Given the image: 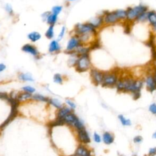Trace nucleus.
Returning <instances> with one entry per match:
<instances>
[{"label":"nucleus","mask_w":156,"mask_h":156,"mask_svg":"<svg viewBox=\"0 0 156 156\" xmlns=\"http://www.w3.org/2000/svg\"><path fill=\"white\" fill-rule=\"evenodd\" d=\"M74 68L79 73H84L90 70L92 66L90 54L79 56L77 60Z\"/></svg>","instance_id":"39448f33"},{"label":"nucleus","mask_w":156,"mask_h":156,"mask_svg":"<svg viewBox=\"0 0 156 156\" xmlns=\"http://www.w3.org/2000/svg\"><path fill=\"white\" fill-rule=\"evenodd\" d=\"M27 38L32 43H35L41 38V35L37 31H32L27 34Z\"/></svg>","instance_id":"412c9836"},{"label":"nucleus","mask_w":156,"mask_h":156,"mask_svg":"<svg viewBox=\"0 0 156 156\" xmlns=\"http://www.w3.org/2000/svg\"><path fill=\"white\" fill-rule=\"evenodd\" d=\"M20 104H14L13 105H10L11 106V110H10V113L9 115V116L7 117V118L0 125V130H3L4 128H5V127L7 126H8L12 121H13L16 116L18 115V108L19 107Z\"/></svg>","instance_id":"6e6552de"},{"label":"nucleus","mask_w":156,"mask_h":156,"mask_svg":"<svg viewBox=\"0 0 156 156\" xmlns=\"http://www.w3.org/2000/svg\"><path fill=\"white\" fill-rule=\"evenodd\" d=\"M102 16L104 25H113L119 21L114 11H105L102 13Z\"/></svg>","instance_id":"1a4fd4ad"},{"label":"nucleus","mask_w":156,"mask_h":156,"mask_svg":"<svg viewBox=\"0 0 156 156\" xmlns=\"http://www.w3.org/2000/svg\"><path fill=\"white\" fill-rule=\"evenodd\" d=\"M45 37L49 39V40H52L55 35L54 33V26H49L48 28L45 32Z\"/></svg>","instance_id":"cd10ccee"},{"label":"nucleus","mask_w":156,"mask_h":156,"mask_svg":"<svg viewBox=\"0 0 156 156\" xmlns=\"http://www.w3.org/2000/svg\"><path fill=\"white\" fill-rule=\"evenodd\" d=\"M146 156H148V155H146Z\"/></svg>","instance_id":"09e8293b"},{"label":"nucleus","mask_w":156,"mask_h":156,"mask_svg":"<svg viewBox=\"0 0 156 156\" xmlns=\"http://www.w3.org/2000/svg\"><path fill=\"white\" fill-rule=\"evenodd\" d=\"M74 34L80 36L85 34H93L98 35V30L94 28L89 22L77 23L74 28Z\"/></svg>","instance_id":"20e7f679"},{"label":"nucleus","mask_w":156,"mask_h":156,"mask_svg":"<svg viewBox=\"0 0 156 156\" xmlns=\"http://www.w3.org/2000/svg\"><path fill=\"white\" fill-rule=\"evenodd\" d=\"M126 10V20L129 22L135 21L143 13L148 11V7L143 4H139L135 7H129Z\"/></svg>","instance_id":"f03ea898"},{"label":"nucleus","mask_w":156,"mask_h":156,"mask_svg":"<svg viewBox=\"0 0 156 156\" xmlns=\"http://www.w3.org/2000/svg\"><path fill=\"white\" fill-rule=\"evenodd\" d=\"M143 141V138L141 135H136L133 138V143L135 144H140Z\"/></svg>","instance_id":"e433bc0d"},{"label":"nucleus","mask_w":156,"mask_h":156,"mask_svg":"<svg viewBox=\"0 0 156 156\" xmlns=\"http://www.w3.org/2000/svg\"><path fill=\"white\" fill-rule=\"evenodd\" d=\"M68 156H80V155H76V154H73V155H68Z\"/></svg>","instance_id":"a18cd8bd"},{"label":"nucleus","mask_w":156,"mask_h":156,"mask_svg":"<svg viewBox=\"0 0 156 156\" xmlns=\"http://www.w3.org/2000/svg\"><path fill=\"white\" fill-rule=\"evenodd\" d=\"M49 98L41 94L40 93H34L32 94V101H36V102H45L48 103L49 101Z\"/></svg>","instance_id":"5701e85b"},{"label":"nucleus","mask_w":156,"mask_h":156,"mask_svg":"<svg viewBox=\"0 0 156 156\" xmlns=\"http://www.w3.org/2000/svg\"><path fill=\"white\" fill-rule=\"evenodd\" d=\"M118 119L123 126H130L132 125L131 120L129 118H127L122 114L118 115Z\"/></svg>","instance_id":"a878e982"},{"label":"nucleus","mask_w":156,"mask_h":156,"mask_svg":"<svg viewBox=\"0 0 156 156\" xmlns=\"http://www.w3.org/2000/svg\"><path fill=\"white\" fill-rule=\"evenodd\" d=\"M48 104L50 105L55 107L57 110L62 108L64 105L61 102L60 100H58L57 98H49V101L48 102Z\"/></svg>","instance_id":"b1692460"},{"label":"nucleus","mask_w":156,"mask_h":156,"mask_svg":"<svg viewBox=\"0 0 156 156\" xmlns=\"http://www.w3.org/2000/svg\"><path fill=\"white\" fill-rule=\"evenodd\" d=\"M147 21L149 23L152 29L156 32V11L148 10L147 12Z\"/></svg>","instance_id":"f3484780"},{"label":"nucleus","mask_w":156,"mask_h":156,"mask_svg":"<svg viewBox=\"0 0 156 156\" xmlns=\"http://www.w3.org/2000/svg\"><path fill=\"white\" fill-rule=\"evenodd\" d=\"M21 90L23 91H24V92H27L28 93H30L31 94H33L35 93L36 91V89L32 87V86H30V85H26V86H24L21 88Z\"/></svg>","instance_id":"c756f323"},{"label":"nucleus","mask_w":156,"mask_h":156,"mask_svg":"<svg viewBox=\"0 0 156 156\" xmlns=\"http://www.w3.org/2000/svg\"><path fill=\"white\" fill-rule=\"evenodd\" d=\"M115 135L109 131H105L102 135V141L106 145H110L115 141Z\"/></svg>","instance_id":"dca6fc26"},{"label":"nucleus","mask_w":156,"mask_h":156,"mask_svg":"<svg viewBox=\"0 0 156 156\" xmlns=\"http://www.w3.org/2000/svg\"><path fill=\"white\" fill-rule=\"evenodd\" d=\"M79 119V118L74 113V112H72L65 116V118H63V121L65 124L73 128L74 124Z\"/></svg>","instance_id":"4468645a"},{"label":"nucleus","mask_w":156,"mask_h":156,"mask_svg":"<svg viewBox=\"0 0 156 156\" xmlns=\"http://www.w3.org/2000/svg\"><path fill=\"white\" fill-rule=\"evenodd\" d=\"M105 71H101L96 68H91L90 70V75L92 83L96 85H101Z\"/></svg>","instance_id":"423d86ee"},{"label":"nucleus","mask_w":156,"mask_h":156,"mask_svg":"<svg viewBox=\"0 0 156 156\" xmlns=\"http://www.w3.org/2000/svg\"><path fill=\"white\" fill-rule=\"evenodd\" d=\"M61 46L57 40H52L48 46V51L51 54H57L60 52Z\"/></svg>","instance_id":"2eb2a0df"},{"label":"nucleus","mask_w":156,"mask_h":156,"mask_svg":"<svg viewBox=\"0 0 156 156\" xmlns=\"http://www.w3.org/2000/svg\"><path fill=\"white\" fill-rule=\"evenodd\" d=\"M152 136V138H153L154 139H156V130H155V131L153 133Z\"/></svg>","instance_id":"37998d69"},{"label":"nucleus","mask_w":156,"mask_h":156,"mask_svg":"<svg viewBox=\"0 0 156 156\" xmlns=\"http://www.w3.org/2000/svg\"><path fill=\"white\" fill-rule=\"evenodd\" d=\"M57 20H58V16L52 13L51 12L46 20V22L49 26H54L55 24L57 22Z\"/></svg>","instance_id":"393cba45"},{"label":"nucleus","mask_w":156,"mask_h":156,"mask_svg":"<svg viewBox=\"0 0 156 156\" xmlns=\"http://www.w3.org/2000/svg\"><path fill=\"white\" fill-rule=\"evenodd\" d=\"M154 66H155V69H156V58L154 59Z\"/></svg>","instance_id":"c03bdc74"},{"label":"nucleus","mask_w":156,"mask_h":156,"mask_svg":"<svg viewBox=\"0 0 156 156\" xmlns=\"http://www.w3.org/2000/svg\"><path fill=\"white\" fill-rule=\"evenodd\" d=\"M148 110L151 113L156 116V103L154 102L150 104L148 107Z\"/></svg>","instance_id":"f704fd0d"},{"label":"nucleus","mask_w":156,"mask_h":156,"mask_svg":"<svg viewBox=\"0 0 156 156\" xmlns=\"http://www.w3.org/2000/svg\"><path fill=\"white\" fill-rule=\"evenodd\" d=\"M18 77L19 80L23 82H32L34 81V79L32 77V74L29 73H20L18 74Z\"/></svg>","instance_id":"4be33fe9"},{"label":"nucleus","mask_w":156,"mask_h":156,"mask_svg":"<svg viewBox=\"0 0 156 156\" xmlns=\"http://www.w3.org/2000/svg\"><path fill=\"white\" fill-rule=\"evenodd\" d=\"M63 10V7L62 5H54L52 7L51 9V13L58 16V15L62 12Z\"/></svg>","instance_id":"7c9ffc66"},{"label":"nucleus","mask_w":156,"mask_h":156,"mask_svg":"<svg viewBox=\"0 0 156 156\" xmlns=\"http://www.w3.org/2000/svg\"><path fill=\"white\" fill-rule=\"evenodd\" d=\"M74 154L80 156H93V151L87 145L83 144L78 145Z\"/></svg>","instance_id":"f8f14e48"},{"label":"nucleus","mask_w":156,"mask_h":156,"mask_svg":"<svg viewBox=\"0 0 156 156\" xmlns=\"http://www.w3.org/2000/svg\"><path fill=\"white\" fill-rule=\"evenodd\" d=\"M93 139L96 143H100L102 141V136L97 132H94L93 135Z\"/></svg>","instance_id":"72a5a7b5"},{"label":"nucleus","mask_w":156,"mask_h":156,"mask_svg":"<svg viewBox=\"0 0 156 156\" xmlns=\"http://www.w3.org/2000/svg\"><path fill=\"white\" fill-rule=\"evenodd\" d=\"M9 98V94L5 92H0V99L7 101Z\"/></svg>","instance_id":"58836bf2"},{"label":"nucleus","mask_w":156,"mask_h":156,"mask_svg":"<svg viewBox=\"0 0 156 156\" xmlns=\"http://www.w3.org/2000/svg\"><path fill=\"white\" fill-rule=\"evenodd\" d=\"M89 23L94 27L96 28L97 30L101 27L103 25H104V18H103V16L102 15H99L98 16H96L93 18H92Z\"/></svg>","instance_id":"6ab92c4d"},{"label":"nucleus","mask_w":156,"mask_h":156,"mask_svg":"<svg viewBox=\"0 0 156 156\" xmlns=\"http://www.w3.org/2000/svg\"><path fill=\"white\" fill-rule=\"evenodd\" d=\"M144 80L135 77L131 75L119 76L115 86L119 93H130L134 100H137L141 96V90L144 84Z\"/></svg>","instance_id":"f257e3e1"},{"label":"nucleus","mask_w":156,"mask_h":156,"mask_svg":"<svg viewBox=\"0 0 156 156\" xmlns=\"http://www.w3.org/2000/svg\"><path fill=\"white\" fill-rule=\"evenodd\" d=\"M21 50L23 52L33 56L35 58H39L41 57L40 51L37 47L32 44L26 43L24 44L21 48Z\"/></svg>","instance_id":"9d476101"},{"label":"nucleus","mask_w":156,"mask_h":156,"mask_svg":"<svg viewBox=\"0 0 156 156\" xmlns=\"http://www.w3.org/2000/svg\"><path fill=\"white\" fill-rule=\"evenodd\" d=\"M32 96V94L22 91L21 92L17 93L16 99L20 103H21V102H26V101L31 100Z\"/></svg>","instance_id":"aec40b11"},{"label":"nucleus","mask_w":156,"mask_h":156,"mask_svg":"<svg viewBox=\"0 0 156 156\" xmlns=\"http://www.w3.org/2000/svg\"><path fill=\"white\" fill-rule=\"evenodd\" d=\"M64 81L63 76L60 73H55L53 76V82L57 84H62Z\"/></svg>","instance_id":"c85d7f7f"},{"label":"nucleus","mask_w":156,"mask_h":156,"mask_svg":"<svg viewBox=\"0 0 156 156\" xmlns=\"http://www.w3.org/2000/svg\"><path fill=\"white\" fill-rule=\"evenodd\" d=\"M4 9H5V11H6V12H7V13H9V14L10 15H13L14 12H13L12 6L10 4H6L5 5V6H4Z\"/></svg>","instance_id":"c9c22d12"},{"label":"nucleus","mask_w":156,"mask_h":156,"mask_svg":"<svg viewBox=\"0 0 156 156\" xmlns=\"http://www.w3.org/2000/svg\"><path fill=\"white\" fill-rule=\"evenodd\" d=\"M144 82L145 83L146 89L149 92L153 93L156 90V82L152 73L148 74L146 76Z\"/></svg>","instance_id":"ddd939ff"},{"label":"nucleus","mask_w":156,"mask_h":156,"mask_svg":"<svg viewBox=\"0 0 156 156\" xmlns=\"http://www.w3.org/2000/svg\"><path fill=\"white\" fill-rule=\"evenodd\" d=\"M67 1H69V2H71V1H76V0H66Z\"/></svg>","instance_id":"49530a36"},{"label":"nucleus","mask_w":156,"mask_h":156,"mask_svg":"<svg viewBox=\"0 0 156 156\" xmlns=\"http://www.w3.org/2000/svg\"><path fill=\"white\" fill-rule=\"evenodd\" d=\"M118 19L119 21H123L126 20V10L123 9H117L114 10Z\"/></svg>","instance_id":"bb28decb"},{"label":"nucleus","mask_w":156,"mask_h":156,"mask_svg":"<svg viewBox=\"0 0 156 156\" xmlns=\"http://www.w3.org/2000/svg\"><path fill=\"white\" fill-rule=\"evenodd\" d=\"M82 45V43H81L79 37L74 34L68 40L66 44L65 51L67 54L73 52Z\"/></svg>","instance_id":"0eeeda50"},{"label":"nucleus","mask_w":156,"mask_h":156,"mask_svg":"<svg viewBox=\"0 0 156 156\" xmlns=\"http://www.w3.org/2000/svg\"><path fill=\"white\" fill-rule=\"evenodd\" d=\"M77 138L80 144L87 145L91 142V138L88 132L85 128L83 129L76 131Z\"/></svg>","instance_id":"9b49d317"},{"label":"nucleus","mask_w":156,"mask_h":156,"mask_svg":"<svg viewBox=\"0 0 156 156\" xmlns=\"http://www.w3.org/2000/svg\"><path fill=\"white\" fill-rule=\"evenodd\" d=\"M119 74L118 71H105L101 86L106 88L115 87L118 79L119 78Z\"/></svg>","instance_id":"7ed1b4c3"},{"label":"nucleus","mask_w":156,"mask_h":156,"mask_svg":"<svg viewBox=\"0 0 156 156\" xmlns=\"http://www.w3.org/2000/svg\"><path fill=\"white\" fill-rule=\"evenodd\" d=\"M50 12H44L43 13L41 14V18H42V20H43V21L46 22V19H47V18H48L49 14L50 13Z\"/></svg>","instance_id":"ea45409f"},{"label":"nucleus","mask_w":156,"mask_h":156,"mask_svg":"<svg viewBox=\"0 0 156 156\" xmlns=\"http://www.w3.org/2000/svg\"><path fill=\"white\" fill-rule=\"evenodd\" d=\"M66 27H65V26H62V29H61V30H60V32H59V34H58V35L57 38V40L58 41H61V40L63 39V38L64 37L65 34V33H66Z\"/></svg>","instance_id":"473e14b6"},{"label":"nucleus","mask_w":156,"mask_h":156,"mask_svg":"<svg viewBox=\"0 0 156 156\" xmlns=\"http://www.w3.org/2000/svg\"><path fill=\"white\" fill-rule=\"evenodd\" d=\"M132 156H137V155H133Z\"/></svg>","instance_id":"de8ad7c7"},{"label":"nucleus","mask_w":156,"mask_h":156,"mask_svg":"<svg viewBox=\"0 0 156 156\" xmlns=\"http://www.w3.org/2000/svg\"><path fill=\"white\" fill-rule=\"evenodd\" d=\"M65 103L66 104V105L69 107L73 111L76 109V104H75V102L74 101H73L71 99H66L65 100Z\"/></svg>","instance_id":"2f4dec72"},{"label":"nucleus","mask_w":156,"mask_h":156,"mask_svg":"<svg viewBox=\"0 0 156 156\" xmlns=\"http://www.w3.org/2000/svg\"><path fill=\"white\" fill-rule=\"evenodd\" d=\"M6 69V65L3 63H0V74Z\"/></svg>","instance_id":"a19ab883"},{"label":"nucleus","mask_w":156,"mask_h":156,"mask_svg":"<svg viewBox=\"0 0 156 156\" xmlns=\"http://www.w3.org/2000/svg\"><path fill=\"white\" fill-rule=\"evenodd\" d=\"M152 74L153 77H154V80H155V82H156V69H154V71L152 73Z\"/></svg>","instance_id":"79ce46f5"},{"label":"nucleus","mask_w":156,"mask_h":156,"mask_svg":"<svg viewBox=\"0 0 156 156\" xmlns=\"http://www.w3.org/2000/svg\"><path fill=\"white\" fill-rule=\"evenodd\" d=\"M148 156H156V146L149 149L147 152Z\"/></svg>","instance_id":"4c0bfd02"},{"label":"nucleus","mask_w":156,"mask_h":156,"mask_svg":"<svg viewBox=\"0 0 156 156\" xmlns=\"http://www.w3.org/2000/svg\"><path fill=\"white\" fill-rule=\"evenodd\" d=\"M72 112L73 111L69 107H68L67 105H64L62 108L57 110L56 113V118L63 119L66 115Z\"/></svg>","instance_id":"a211bd4d"}]
</instances>
